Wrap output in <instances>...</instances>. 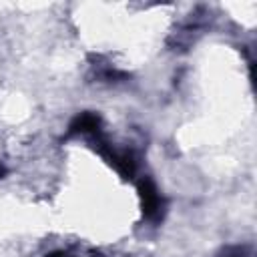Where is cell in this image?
I'll list each match as a JSON object with an SVG mask.
<instances>
[{
  "label": "cell",
  "instance_id": "6da1fadb",
  "mask_svg": "<svg viewBox=\"0 0 257 257\" xmlns=\"http://www.w3.org/2000/svg\"><path fill=\"white\" fill-rule=\"evenodd\" d=\"M137 189H139V199H141L143 215L149 221H159L163 217V211H165V199L161 197L157 185L149 177H143L137 183Z\"/></svg>",
  "mask_w": 257,
  "mask_h": 257
},
{
  "label": "cell",
  "instance_id": "3957f363",
  "mask_svg": "<svg viewBox=\"0 0 257 257\" xmlns=\"http://www.w3.org/2000/svg\"><path fill=\"white\" fill-rule=\"evenodd\" d=\"M92 70H94V76L100 80V82H118V80H124L126 78V72L112 66L110 62L102 60V58H96L94 64H90Z\"/></svg>",
  "mask_w": 257,
  "mask_h": 257
},
{
  "label": "cell",
  "instance_id": "5b68a950",
  "mask_svg": "<svg viewBox=\"0 0 257 257\" xmlns=\"http://www.w3.org/2000/svg\"><path fill=\"white\" fill-rule=\"evenodd\" d=\"M2 175H4V167L0 165V179H2Z\"/></svg>",
  "mask_w": 257,
  "mask_h": 257
},
{
  "label": "cell",
  "instance_id": "277c9868",
  "mask_svg": "<svg viewBox=\"0 0 257 257\" xmlns=\"http://www.w3.org/2000/svg\"><path fill=\"white\" fill-rule=\"evenodd\" d=\"M247 255H249V249L245 245H229L221 249L215 257H247Z\"/></svg>",
  "mask_w": 257,
  "mask_h": 257
},
{
  "label": "cell",
  "instance_id": "7a4b0ae2",
  "mask_svg": "<svg viewBox=\"0 0 257 257\" xmlns=\"http://www.w3.org/2000/svg\"><path fill=\"white\" fill-rule=\"evenodd\" d=\"M100 124H102V122H100V116H98L96 112H90V110L80 112V114H76V116L72 118V122L68 124L66 137H76V135L94 137V135L102 133Z\"/></svg>",
  "mask_w": 257,
  "mask_h": 257
}]
</instances>
